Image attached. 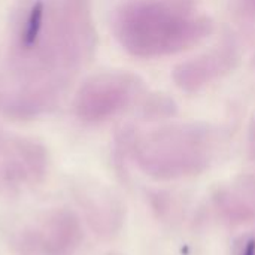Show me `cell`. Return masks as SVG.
<instances>
[{"instance_id": "obj_2", "label": "cell", "mask_w": 255, "mask_h": 255, "mask_svg": "<svg viewBox=\"0 0 255 255\" xmlns=\"http://www.w3.org/2000/svg\"><path fill=\"white\" fill-rule=\"evenodd\" d=\"M215 142L205 123H178L149 133L140 145L142 163L158 175H185L203 169Z\"/></svg>"}, {"instance_id": "obj_7", "label": "cell", "mask_w": 255, "mask_h": 255, "mask_svg": "<svg viewBox=\"0 0 255 255\" xmlns=\"http://www.w3.org/2000/svg\"><path fill=\"white\" fill-rule=\"evenodd\" d=\"M232 4L245 18L255 21V0H232Z\"/></svg>"}, {"instance_id": "obj_1", "label": "cell", "mask_w": 255, "mask_h": 255, "mask_svg": "<svg viewBox=\"0 0 255 255\" xmlns=\"http://www.w3.org/2000/svg\"><path fill=\"white\" fill-rule=\"evenodd\" d=\"M214 21L197 0H126L118 10L117 34L140 58L169 57L202 43Z\"/></svg>"}, {"instance_id": "obj_8", "label": "cell", "mask_w": 255, "mask_h": 255, "mask_svg": "<svg viewBox=\"0 0 255 255\" xmlns=\"http://www.w3.org/2000/svg\"><path fill=\"white\" fill-rule=\"evenodd\" d=\"M242 255H255V242L254 241L248 242V245L245 247V251H244V254Z\"/></svg>"}, {"instance_id": "obj_5", "label": "cell", "mask_w": 255, "mask_h": 255, "mask_svg": "<svg viewBox=\"0 0 255 255\" xmlns=\"http://www.w3.org/2000/svg\"><path fill=\"white\" fill-rule=\"evenodd\" d=\"M143 109H145V115L154 120L170 118L178 112L176 102L170 96L163 93H155L151 97H148Z\"/></svg>"}, {"instance_id": "obj_3", "label": "cell", "mask_w": 255, "mask_h": 255, "mask_svg": "<svg viewBox=\"0 0 255 255\" xmlns=\"http://www.w3.org/2000/svg\"><path fill=\"white\" fill-rule=\"evenodd\" d=\"M239 58V43L227 33L215 46L178 63L172 70V79L184 93H197L235 70Z\"/></svg>"}, {"instance_id": "obj_6", "label": "cell", "mask_w": 255, "mask_h": 255, "mask_svg": "<svg viewBox=\"0 0 255 255\" xmlns=\"http://www.w3.org/2000/svg\"><path fill=\"white\" fill-rule=\"evenodd\" d=\"M42 15H43V6H42V1H37L30 10L28 24H27V30H25V37H24L25 45L34 43V40L39 34L40 25H42Z\"/></svg>"}, {"instance_id": "obj_4", "label": "cell", "mask_w": 255, "mask_h": 255, "mask_svg": "<svg viewBox=\"0 0 255 255\" xmlns=\"http://www.w3.org/2000/svg\"><path fill=\"white\" fill-rule=\"evenodd\" d=\"M143 88V81L130 73L106 76L100 79L91 90L90 111L99 117L112 114L137 99Z\"/></svg>"}]
</instances>
